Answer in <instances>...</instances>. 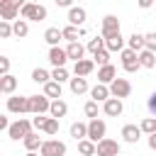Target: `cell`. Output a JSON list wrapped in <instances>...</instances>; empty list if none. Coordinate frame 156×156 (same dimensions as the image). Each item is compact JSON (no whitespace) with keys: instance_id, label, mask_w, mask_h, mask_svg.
Returning a JSON list of instances; mask_svg holds the SVG:
<instances>
[{"instance_id":"5b68a950","label":"cell","mask_w":156,"mask_h":156,"mask_svg":"<svg viewBox=\"0 0 156 156\" xmlns=\"http://www.w3.org/2000/svg\"><path fill=\"white\" fill-rule=\"evenodd\" d=\"M119 58H122V68L127 73H136L141 68L139 66V58H136V51H132V49H122L119 51Z\"/></svg>"},{"instance_id":"1f68e13d","label":"cell","mask_w":156,"mask_h":156,"mask_svg":"<svg viewBox=\"0 0 156 156\" xmlns=\"http://www.w3.org/2000/svg\"><path fill=\"white\" fill-rule=\"evenodd\" d=\"M61 34H63V39H68V41H78V37H80V27L68 24V27L61 29Z\"/></svg>"},{"instance_id":"f5cc1de1","label":"cell","mask_w":156,"mask_h":156,"mask_svg":"<svg viewBox=\"0 0 156 156\" xmlns=\"http://www.w3.org/2000/svg\"><path fill=\"white\" fill-rule=\"evenodd\" d=\"M154 132H156V129H154Z\"/></svg>"},{"instance_id":"f35d334b","label":"cell","mask_w":156,"mask_h":156,"mask_svg":"<svg viewBox=\"0 0 156 156\" xmlns=\"http://www.w3.org/2000/svg\"><path fill=\"white\" fill-rule=\"evenodd\" d=\"M93 58H95V63L105 66V63H110V51H107V49H100V51L93 54Z\"/></svg>"},{"instance_id":"9c48e42d","label":"cell","mask_w":156,"mask_h":156,"mask_svg":"<svg viewBox=\"0 0 156 156\" xmlns=\"http://www.w3.org/2000/svg\"><path fill=\"white\" fill-rule=\"evenodd\" d=\"M117 32H119V20H117L115 15H105V17H102V27H100V37L107 39V37H112V34H117Z\"/></svg>"},{"instance_id":"7c38bea8","label":"cell","mask_w":156,"mask_h":156,"mask_svg":"<svg viewBox=\"0 0 156 156\" xmlns=\"http://www.w3.org/2000/svg\"><path fill=\"white\" fill-rule=\"evenodd\" d=\"M66 61H68V56H66V49H61V46H51L49 49V63L56 68V66H66Z\"/></svg>"},{"instance_id":"f1b7e54d","label":"cell","mask_w":156,"mask_h":156,"mask_svg":"<svg viewBox=\"0 0 156 156\" xmlns=\"http://www.w3.org/2000/svg\"><path fill=\"white\" fill-rule=\"evenodd\" d=\"M27 34H29V24H27V20H15V24H12V37L22 39V37H27Z\"/></svg>"},{"instance_id":"8fae6325","label":"cell","mask_w":156,"mask_h":156,"mask_svg":"<svg viewBox=\"0 0 156 156\" xmlns=\"http://www.w3.org/2000/svg\"><path fill=\"white\" fill-rule=\"evenodd\" d=\"M122 110H124V105H122V100L119 98H107L105 102H102V112L107 115V117H119L122 115Z\"/></svg>"},{"instance_id":"ba28073f","label":"cell","mask_w":156,"mask_h":156,"mask_svg":"<svg viewBox=\"0 0 156 156\" xmlns=\"http://www.w3.org/2000/svg\"><path fill=\"white\" fill-rule=\"evenodd\" d=\"M7 112H12V115H24V112H29V98H20V95L7 98Z\"/></svg>"},{"instance_id":"4dcf8cb0","label":"cell","mask_w":156,"mask_h":156,"mask_svg":"<svg viewBox=\"0 0 156 156\" xmlns=\"http://www.w3.org/2000/svg\"><path fill=\"white\" fill-rule=\"evenodd\" d=\"M127 49H132V51H141L144 49V34H139V32H134L129 39H127Z\"/></svg>"},{"instance_id":"8992f818","label":"cell","mask_w":156,"mask_h":156,"mask_svg":"<svg viewBox=\"0 0 156 156\" xmlns=\"http://www.w3.org/2000/svg\"><path fill=\"white\" fill-rule=\"evenodd\" d=\"M129 93H132V83L127 80V78H115L112 83H110V95L112 98H129Z\"/></svg>"},{"instance_id":"d4e9b609","label":"cell","mask_w":156,"mask_h":156,"mask_svg":"<svg viewBox=\"0 0 156 156\" xmlns=\"http://www.w3.org/2000/svg\"><path fill=\"white\" fill-rule=\"evenodd\" d=\"M90 95H93V100H95V102H105V100L110 98V88H107L105 83H98V85L90 90Z\"/></svg>"},{"instance_id":"4fadbf2b","label":"cell","mask_w":156,"mask_h":156,"mask_svg":"<svg viewBox=\"0 0 156 156\" xmlns=\"http://www.w3.org/2000/svg\"><path fill=\"white\" fill-rule=\"evenodd\" d=\"M17 15H20V7L17 5H12L10 0H0V20H17Z\"/></svg>"},{"instance_id":"e575fe53","label":"cell","mask_w":156,"mask_h":156,"mask_svg":"<svg viewBox=\"0 0 156 156\" xmlns=\"http://www.w3.org/2000/svg\"><path fill=\"white\" fill-rule=\"evenodd\" d=\"M51 80H56V83L68 80V71H66V66H56V68L51 71Z\"/></svg>"},{"instance_id":"c3c4849f","label":"cell","mask_w":156,"mask_h":156,"mask_svg":"<svg viewBox=\"0 0 156 156\" xmlns=\"http://www.w3.org/2000/svg\"><path fill=\"white\" fill-rule=\"evenodd\" d=\"M10 127V122H7V117L5 115H0V129H7Z\"/></svg>"},{"instance_id":"f907efd6","label":"cell","mask_w":156,"mask_h":156,"mask_svg":"<svg viewBox=\"0 0 156 156\" xmlns=\"http://www.w3.org/2000/svg\"><path fill=\"white\" fill-rule=\"evenodd\" d=\"M27 156H39V154H34V151H29V154H27Z\"/></svg>"},{"instance_id":"d6a6232c","label":"cell","mask_w":156,"mask_h":156,"mask_svg":"<svg viewBox=\"0 0 156 156\" xmlns=\"http://www.w3.org/2000/svg\"><path fill=\"white\" fill-rule=\"evenodd\" d=\"M32 80L34 83H46V80H51V73L46 68H34L32 71Z\"/></svg>"},{"instance_id":"836d02e7","label":"cell","mask_w":156,"mask_h":156,"mask_svg":"<svg viewBox=\"0 0 156 156\" xmlns=\"http://www.w3.org/2000/svg\"><path fill=\"white\" fill-rule=\"evenodd\" d=\"M49 136H54V134H58V119L56 117H46V122H44V127H41Z\"/></svg>"},{"instance_id":"816d5d0a","label":"cell","mask_w":156,"mask_h":156,"mask_svg":"<svg viewBox=\"0 0 156 156\" xmlns=\"http://www.w3.org/2000/svg\"><path fill=\"white\" fill-rule=\"evenodd\" d=\"M0 95H2V90H0Z\"/></svg>"},{"instance_id":"7a4b0ae2","label":"cell","mask_w":156,"mask_h":156,"mask_svg":"<svg viewBox=\"0 0 156 156\" xmlns=\"http://www.w3.org/2000/svg\"><path fill=\"white\" fill-rule=\"evenodd\" d=\"M39 154L41 156H66V144L58 139H46V141H41Z\"/></svg>"},{"instance_id":"ffe728a7","label":"cell","mask_w":156,"mask_h":156,"mask_svg":"<svg viewBox=\"0 0 156 156\" xmlns=\"http://www.w3.org/2000/svg\"><path fill=\"white\" fill-rule=\"evenodd\" d=\"M105 49L112 54V51H122L124 49V37L117 32V34H112V37H107L105 39Z\"/></svg>"},{"instance_id":"ee69618b","label":"cell","mask_w":156,"mask_h":156,"mask_svg":"<svg viewBox=\"0 0 156 156\" xmlns=\"http://www.w3.org/2000/svg\"><path fill=\"white\" fill-rule=\"evenodd\" d=\"M44 122H46V117H41V115H37V117L32 119V124H34L37 129H41V127H44Z\"/></svg>"},{"instance_id":"7dc6e473","label":"cell","mask_w":156,"mask_h":156,"mask_svg":"<svg viewBox=\"0 0 156 156\" xmlns=\"http://www.w3.org/2000/svg\"><path fill=\"white\" fill-rule=\"evenodd\" d=\"M58 7H73V0H56Z\"/></svg>"},{"instance_id":"3957f363","label":"cell","mask_w":156,"mask_h":156,"mask_svg":"<svg viewBox=\"0 0 156 156\" xmlns=\"http://www.w3.org/2000/svg\"><path fill=\"white\" fill-rule=\"evenodd\" d=\"M29 132H32V122H29V119H17V122H12V124L7 127V134H10V139H15V141L24 139Z\"/></svg>"},{"instance_id":"7402d4cb","label":"cell","mask_w":156,"mask_h":156,"mask_svg":"<svg viewBox=\"0 0 156 156\" xmlns=\"http://www.w3.org/2000/svg\"><path fill=\"white\" fill-rule=\"evenodd\" d=\"M83 54H85V46L80 41H68V46H66V56L68 58L78 61V58H83Z\"/></svg>"},{"instance_id":"484cf974","label":"cell","mask_w":156,"mask_h":156,"mask_svg":"<svg viewBox=\"0 0 156 156\" xmlns=\"http://www.w3.org/2000/svg\"><path fill=\"white\" fill-rule=\"evenodd\" d=\"M44 95L51 100H56V98H61V83H56V80H46L44 83Z\"/></svg>"},{"instance_id":"277c9868","label":"cell","mask_w":156,"mask_h":156,"mask_svg":"<svg viewBox=\"0 0 156 156\" xmlns=\"http://www.w3.org/2000/svg\"><path fill=\"white\" fill-rule=\"evenodd\" d=\"M105 134H107V124H105L102 119H98V117H93V119L88 122V139L98 144L100 139H105Z\"/></svg>"},{"instance_id":"30bf717a","label":"cell","mask_w":156,"mask_h":156,"mask_svg":"<svg viewBox=\"0 0 156 156\" xmlns=\"http://www.w3.org/2000/svg\"><path fill=\"white\" fill-rule=\"evenodd\" d=\"M49 98L46 95H29V112H34V115H44V112H49Z\"/></svg>"},{"instance_id":"d590c367","label":"cell","mask_w":156,"mask_h":156,"mask_svg":"<svg viewBox=\"0 0 156 156\" xmlns=\"http://www.w3.org/2000/svg\"><path fill=\"white\" fill-rule=\"evenodd\" d=\"M139 129L146 132V134H154V129H156V117H144L141 124H139Z\"/></svg>"},{"instance_id":"2e32d148","label":"cell","mask_w":156,"mask_h":156,"mask_svg":"<svg viewBox=\"0 0 156 156\" xmlns=\"http://www.w3.org/2000/svg\"><path fill=\"white\" fill-rule=\"evenodd\" d=\"M66 112H68V105H66L61 98H56V100L49 102V115H51V117L61 119V117H66Z\"/></svg>"},{"instance_id":"d6986e66","label":"cell","mask_w":156,"mask_h":156,"mask_svg":"<svg viewBox=\"0 0 156 156\" xmlns=\"http://www.w3.org/2000/svg\"><path fill=\"white\" fill-rule=\"evenodd\" d=\"M122 136H124L127 144H136L139 136H141V129H139L136 124H124V127H122Z\"/></svg>"},{"instance_id":"f546056e","label":"cell","mask_w":156,"mask_h":156,"mask_svg":"<svg viewBox=\"0 0 156 156\" xmlns=\"http://www.w3.org/2000/svg\"><path fill=\"white\" fill-rule=\"evenodd\" d=\"M78 151H80V156H95V141H90L88 136L80 139L78 141Z\"/></svg>"},{"instance_id":"ac0fdd59","label":"cell","mask_w":156,"mask_h":156,"mask_svg":"<svg viewBox=\"0 0 156 156\" xmlns=\"http://www.w3.org/2000/svg\"><path fill=\"white\" fill-rule=\"evenodd\" d=\"M115 78H117V71H115V66H112V63L100 66V71H98V80H100V83H105V85H107V83H112Z\"/></svg>"},{"instance_id":"5bb4252c","label":"cell","mask_w":156,"mask_h":156,"mask_svg":"<svg viewBox=\"0 0 156 156\" xmlns=\"http://www.w3.org/2000/svg\"><path fill=\"white\" fill-rule=\"evenodd\" d=\"M88 20V12L83 7H68V24L73 27H83V22Z\"/></svg>"},{"instance_id":"f6af8a7d","label":"cell","mask_w":156,"mask_h":156,"mask_svg":"<svg viewBox=\"0 0 156 156\" xmlns=\"http://www.w3.org/2000/svg\"><path fill=\"white\" fill-rule=\"evenodd\" d=\"M136 5H139L141 10H149V7L154 5V0H136Z\"/></svg>"},{"instance_id":"b9f144b4","label":"cell","mask_w":156,"mask_h":156,"mask_svg":"<svg viewBox=\"0 0 156 156\" xmlns=\"http://www.w3.org/2000/svg\"><path fill=\"white\" fill-rule=\"evenodd\" d=\"M10 73V58L7 56H0V76Z\"/></svg>"},{"instance_id":"7bdbcfd3","label":"cell","mask_w":156,"mask_h":156,"mask_svg":"<svg viewBox=\"0 0 156 156\" xmlns=\"http://www.w3.org/2000/svg\"><path fill=\"white\" fill-rule=\"evenodd\" d=\"M146 107H149V112H151V115L156 117V90H154V93L149 95V102H146Z\"/></svg>"},{"instance_id":"83f0119b","label":"cell","mask_w":156,"mask_h":156,"mask_svg":"<svg viewBox=\"0 0 156 156\" xmlns=\"http://www.w3.org/2000/svg\"><path fill=\"white\" fill-rule=\"evenodd\" d=\"M22 144H24V149H27V151H37V149L41 146V136H39V134H34V132H29V134L22 139Z\"/></svg>"},{"instance_id":"bcb514c9","label":"cell","mask_w":156,"mask_h":156,"mask_svg":"<svg viewBox=\"0 0 156 156\" xmlns=\"http://www.w3.org/2000/svg\"><path fill=\"white\" fill-rule=\"evenodd\" d=\"M149 149H154V151H156V132H154V134H149Z\"/></svg>"},{"instance_id":"603a6c76","label":"cell","mask_w":156,"mask_h":156,"mask_svg":"<svg viewBox=\"0 0 156 156\" xmlns=\"http://www.w3.org/2000/svg\"><path fill=\"white\" fill-rule=\"evenodd\" d=\"M63 39V34H61V29L58 27H49L46 32H44V41L49 44V46H58V41Z\"/></svg>"},{"instance_id":"ab89813d","label":"cell","mask_w":156,"mask_h":156,"mask_svg":"<svg viewBox=\"0 0 156 156\" xmlns=\"http://www.w3.org/2000/svg\"><path fill=\"white\" fill-rule=\"evenodd\" d=\"M144 49H149V51H154V54H156V32L144 34Z\"/></svg>"},{"instance_id":"4316f807","label":"cell","mask_w":156,"mask_h":156,"mask_svg":"<svg viewBox=\"0 0 156 156\" xmlns=\"http://www.w3.org/2000/svg\"><path fill=\"white\" fill-rule=\"evenodd\" d=\"M71 136H73L76 141L85 139V136H88V124H85V122H73V124H71Z\"/></svg>"},{"instance_id":"74e56055","label":"cell","mask_w":156,"mask_h":156,"mask_svg":"<svg viewBox=\"0 0 156 156\" xmlns=\"http://www.w3.org/2000/svg\"><path fill=\"white\" fill-rule=\"evenodd\" d=\"M83 112H85V117H90V119H93V117H98L100 107H98V102H95V100H88V102H85V107H83Z\"/></svg>"},{"instance_id":"6da1fadb","label":"cell","mask_w":156,"mask_h":156,"mask_svg":"<svg viewBox=\"0 0 156 156\" xmlns=\"http://www.w3.org/2000/svg\"><path fill=\"white\" fill-rule=\"evenodd\" d=\"M20 15H22V20H32V22H41V20H46V7L44 5H39V2H24L22 7H20Z\"/></svg>"},{"instance_id":"60d3db41","label":"cell","mask_w":156,"mask_h":156,"mask_svg":"<svg viewBox=\"0 0 156 156\" xmlns=\"http://www.w3.org/2000/svg\"><path fill=\"white\" fill-rule=\"evenodd\" d=\"M7 37H12V24L7 20H0V39H7Z\"/></svg>"},{"instance_id":"8d00e7d4","label":"cell","mask_w":156,"mask_h":156,"mask_svg":"<svg viewBox=\"0 0 156 156\" xmlns=\"http://www.w3.org/2000/svg\"><path fill=\"white\" fill-rule=\"evenodd\" d=\"M90 54H95V51H100V49H105V39L102 37H95V39H90L88 41V46H85Z\"/></svg>"},{"instance_id":"9a60e30c","label":"cell","mask_w":156,"mask_h":156,"mask_svg":"<svg viewBox=\"0 0 156 156\" xmlns=\"http://www.w3.org/2000/svg\"><path fill=\"white\" fill-rule=\"evenodd\" d=\"M93 68H95V61H90V58H78L76 63H73V73L76 76H90L93 73Z\"/></svg>"},{"instance_id":"e0dca14e","label":"cell","mask_w":156,"mask_h":156,"mask_svg":"<svg viewBox=\"0 0 156 156\" xmlns=\"http://www.w3.org/2000/svg\"><path fill=\"white\" fill-rule=\"evenodd\" d=\"M136 58H139V66H141V68H154V66H156V54L149 51V49L136 51Z\"/></svg>"},{"instance_id":"681fc988","label":"cell","mask_w":156,"mask_h":156,"mask_svg":"<svg viewBox=\"0 0 156 156\" xmlns=\"http://www.w3.org/2000/svg\"><path fill=\"white\" fill-rule=\"evenodd\" d=\"M10 2H12V5H17V7H22V5L27 2V0H10Z\"/></svg>"},{"instance_id":"cb8c5ba5","label":"cell","mask_w":156,"mask_h":156,"mask_svg":"<svg viewBox=\"0 0 156 156\" xmlns=\"http://www.w3.org/2000/svg\"><path fill=\"white\" fill-rule=\"evenodd\" d=\"M68 80H71V93L73 95H83L88 90V80L83 76H76V78H68Z\"/></svg>"},{"instance_id":"52a82bcc","label":"cell","mask_w":156,"mask_h":156,"mask_svg":"<svg viewBox=\"0 0 156 156\" xmlns=\"http://www.w3.org/2000/svg\"><path fill=\"white\" fill-rule=\"evenodd\" d=\"M95 154H98V156H117V154H119V144H117L115 139L105 136V139H100V141L95 144Z\"/></svg>"},{"instance_id":"44dd1931","label":"cell","mask_w":156,"mask_h":156,"mask_svg":"<svg viewBox=\"0 0 156 156\" xmlns=\"http://www.w3.org/2000/svg\"><path fill=\"white\" fill-rule=\"evenodd\" d=\"M15 88H17V78H15L12 73L0 76V90H2L5 95H12V93H15Z\"/></svg>"}]
</instances>
